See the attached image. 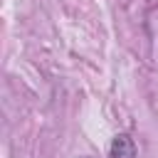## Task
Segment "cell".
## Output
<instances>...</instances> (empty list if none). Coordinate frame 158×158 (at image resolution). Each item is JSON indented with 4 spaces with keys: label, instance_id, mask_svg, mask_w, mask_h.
I'll return each mask as SVG.
<instances>
[{
    "label": "cell",
    "instance_id": "6da1fadb",
    "mask_svg": "<svg viewBox=\"0 0 158 158\" xmlns=\"http://www.w3.org/2000/svg\"><path fill=\"white\" fill-rule=\"evenodd\" d=\"M109 158H136V143L128 133H116L109 148Z\"/></svg>",
    "mask_w": 158,
    "mask_h": 158
},
{
    "label": "cell",
    "instance_id": "7a4b0ae2",
    "mask_svg": "<svg viewBox=\"0 0 158 158\" xmlns=\"http://www.w3.org/2000/svg\"><path fill=\"white\" fill-rule=\"evenodd\" d=\"M81 158H89V156H81Z\"/></svg>",
    "mask_w": 158,
    "mask_h": 158
}]
</instances>
